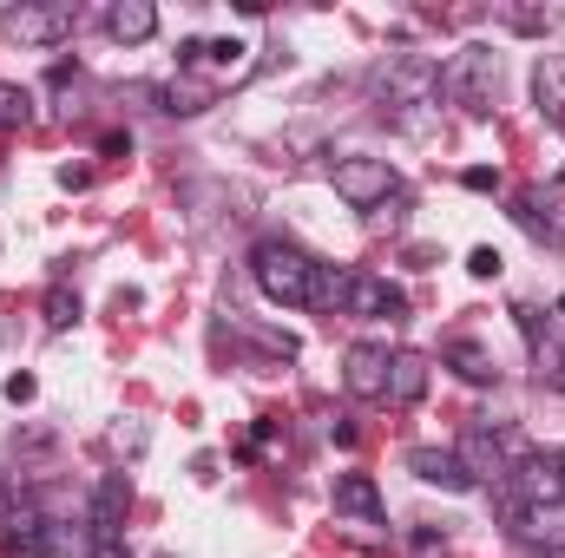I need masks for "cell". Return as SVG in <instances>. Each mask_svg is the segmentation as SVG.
<instances>
[{"label":"cell","mask_w":565,"mask_h":558,"mask_svg":"<svg viewBox=\"0 0 565 558\" xmlns=\"http://www.w3.org/2000/svg\"><path fill=\"white\" fill-rule=\"evenodd\" d=\"M408 302H402V289L388 277H375V270H349V289H342V315H362V322H395Z\"/></svg>","instance_id":"cell-9"},{"label":"cell","mask_w":565,"mask_h":558,"mask_svg":"<svg viewBox=\"0 0 565 558\" xmlns=\"http://www.w3.org/2000/svg\"><path fill=\"white\" fill-rule=\"evenodd\" d=\"M408 466H415V480L440 486V493H467V486H473V480H467V466H460L447 447H415V453H408Z\"/></svg>","instance_id":"cell-16"},{"label":"cell","mask_w":565,"mask_h":558,"mask_svg":"<svg viewBox=\"0 0 565 558\" xmlns=\"http://www.w3.org/2000/svg\"><path fill=\"white\" fill-rule=\"evenodd\" d=\"M526 453H533V447H520L513 433H500V427H487V420H480V427H467V433H460V447H454V460L467 466V480H473V486H507V480H513V466H520Z\"/></svg>","instance_id":"cell-3"},{"label":"cell","mask_w":565,"mask_h":558,"mask_svg":"<svg viewBox=\"0 0 565 558\" xmlns=\"http://www.w3.org/2000/svg\"><path fill=\"white\" fill-rule=\"evenodd\" d=\"M126 513H132V480H126V473H106V480H99V493H93V513H86L93 539H119Z\"/></svg>","instance_id":"cell-11"},{"label":"cell","mask_w":565,"mask_h":558,"mask_svg":"<svg viewBox=\"0 0 565 558\" xmlns=\"http://www.w3.org/2000/svg\"><path fill=\"white\" fill-rule=\"evenodd\" d=\"M7 513H13V486L0 480V526H7Z\"/></svg>","instance_id":"cell-32"},{"label":"cell","mask_w":565,"mask_h":558,"mask_svg":"<svg viewBox=\"0 0 565 558\" xmlns=\"http://www.w3.org/2000/svg\"><path fill=\"white\" fill-rule=\"evenodd\" d=\"M106 33H113L119 46H145V40L158 33V7H151V0H113V7H106Z\"/></svg>","instance_id":"cell-15"},{"label":"cell","mask_w":565,"mask_h":558,"mask_svg":"<svg viewBox=\"0 0 565 558\" xmlns=\"http://www.w3.org/2000/svg\"><path fill=\"white\" fill-rule=\"evenodd\" d=\"M329 178H335V197L342 204H355V211H382L388 197H402V178L388 171V158H335L329 164Z\"/></svg>","instance_id":"cell-5"},{"label":"cell","mask_w":565,"mask_h":558,"mask_svg":"<svg viewBox=\"0 0 565 558\" xmlns=\"http://www.w3.org/2000/svg\"><path fill=\"white\" fill-rule=\"evenodd\" d=\"M342 388L355 401H382V388H388V348L382 342H355L342 355Z\"/></svg>","instance_id":"cell-10"},{"label":"cell","mask_w":565,"mask_h":558,"mask_svg":"<svg viewBox=\"0 0 565 558\" xmlns=\"http://www.w3.org/2000/svg\"><path fill=\"white\" fill-rule=\"evenodd\" d=\"M93 558H132V552H126V539H99V546H93Z\"/></svg>","instance_id":"cell-31"},{"label":"cell","mask_w":565,"mask_h":558,"mask_svg":"<svg viewBox=\"0 0 565 558\" xmlns=\"http://www.w3.org/2000/svg\"><path fill=\"white\" fill-rule=\"evenodd\" d=\"M460 184H467V191H500V171H493V164H467Z\"/></svg>","instance_id":"cell-26"},{"label":"cell","mask_w":565,"mask_h":558,"mask_svg":"<svg viewBox=\"0 0 565 558\" xmlns=\"http://www.w3.org/2000/svg\"><path fill=\"white\" fill-rule=\"evenodd\" d=\"M250 277L257 289L282 302V309H309V289H316V257H302L296 244H282V237H264L257 250H250Z\"/></svg>","instance_id":"cell-1"},{"label":"cell","mask_w":565,"mask_h":558,"mask_svg":"<svg viewBox=\"0 0 565 558\" xmlns=\"http://www.w3.org/2000/svg\"><path fill=\"white\" fill-rule=\"evenodd\" d=\"M335 513H349V519H362V526H382V519H388V506H382V493H375L369 473H342V480H335Z\"/></svg>","instance_id":"cell-14"},{"label":"cell","mask_w":565,"mask_h":558,"mask_svg":"<svg viewBox=\"0 0 565 558\" xmlns=\"http://www.w3.org/2000/svg\"><path fill=\"white\" fill-rule=\"evenodd\" d=\"M60 184H66V191H86V184H93V171H79V164H66V171H60Z\"/></svg>","instance_id":"cell-30"},{"label":"cell","mask_w":565,"mask_h":558,"mask_svg":"<svg viewBox=\"0 0 565 558\" xmlns=\"http://www.w3.org/2000/svg\"><path fill=\"white\" fill-rule=\"evenodd\" d=\"M513 315H520V335L540 348V342H546V329H540V309H513Z\"/></svg>","instance_id":"cell-28"},{"label":"cell","mask_w":565,"mask_h":558,"mask_svg":"<svg viewBox=\"0 0 565 558\" xmlns=\"http://www.w3.org/2000/svg\"><path fill=\"white\" fill-rule=\"evenodd\" d=\"M46 526H53V519H46L40 506H13V513H7V546H13V552H40Z\"/></svg>","instance_id":"cell-18"},{"label":"cell","mask_w":565,"mask_h":558,"mask_svg":"<svg viewBox=\"0 0 565 558\" xmlns=\"http://www.w3.org/2000/svg\"><path fill=\"white\" fill-rule=\"evenodd\" d=\"M342 289H349V270H335V264H316L309 309H322V315H342Z\"/></svg>","instance_id":"cell-20"},{"label":"cell","mask_w":565,"mask_h":558,"mask_svg":"<svg viewBox=\"0 0 565 558\" xmlns=\"http://www.w3.org/2000/svg\"><path fill=\"white\" fill-rule=\"evenodd\" d=\"M546 382H553V388L565 395V362H559V368H546Z\"/></svg>","instance_id":"cell-33"},{"label":"cell","mask_w":565,"mask_h":558,"mask_svg":"<svg viewBox=\"0 0 565 558\" xmlns=\"http://www.w3.org/2000/svg\"><path fill=\"white\" fill-rule=\"evenodd\" d=\"M533 99H540V112L565 119V60H540L533 66Z\"/></svg>","instance_id":"cell-19"},{"label":"cell","mask_w":565,"mask_h":558,"mask_svg":"<svg viewBox=\"0 0 565 558\" xmlns=\"http://www.w3.org/2000/svg\"><path fill=\"white\" fill-rule=\"evenodd\" d=\"M93 526H73V519H53L46 526V539H40V552L46 558H93Z\"/></svg>","instance_id":"cell-17"},{"label":"cell","mask_w":565,"mask_h":558,"mask_svg":"<svg viewBox=\"0 0 565 558\" xmlns=\"http://www.w3.org/2000/svg\"><path fill=\"white\" fill-rule=\"evenodd\" d=\"M329 433H335V447H355V440H362V427H355V420H329Z\"/></svg>","instance_id":"cell-29"},{"label":"cell","mask_w":565,"mask_h":558,"mask_svg":"<svg viewBox=\"0 0 565 558\" xmlns=\"http://www.w3.org/2000/svg\"><path fill=\"white\" fill-rule=\"evenodd\" d=\"M440 93L467 112H493V93H500V53L493 46H460L447 66H440Z\"/></svg>","instance_id":"cell-4"},{"label":"cell","mask_w":565,"mask_h":558,"mask_svg":"<svg viewBox=\"0 0 565 558\" xmlns=\"http://www.w3.org/2000/svg\"><path fill=\"white\" fill-rule=\"evenodd\" d=\"M164 99H171L164 112H204V106H211V86H191V79H184V86H164Z\"/></svg>","instance_id":"cell-24"},{"label":"cell","mask_w":565,"mask_h":558,"mask_svg":"<svg viewBox=\"0 0 565 558\" xmlns=\"http://www.w3.org/2000/svg\"><path fill=\"white\" fill-rule=\"evenodd\" d=\"M375 99H382V112H395V119L408 126L415 106H434V99H440V66H434L427 53H395V60L375 73Z\"/></svg>","instance_id":"cell-2"},{"label":"cell","mask_w":565,"mask_h":558,"mask_svg":"<svg viewBox=\"0 0 565 558\" xmlns=\"http://www.w3.org/2000/svg\"><path fill=\"white\" fill-rule=\"evenodd\" d=\"M559 473H565V447H559Z\"/></svg>","instance_id":"cell-35"},{"label":"cell","mask_w":565,"mask_h":558,"mask_svg":"<svg viewBox=\"0 0 565 558\" xmlns=\"http://www.w3.org/2000/svg\"><path fill=\"white\" fill-rule=\"evenodd\" d=\"M33 395H40V382H33V375H7V401H13V408H20V401H33Z\"/></svg>","instance_id":"cell-27"},{"label":"cell","mask_w":565,"mask_h":558,"mask_svg":"<svg viewBox=\"0 0 565 558\" xmlns=\"http://www.w3.org/2000/svg\"><path fill=\"white\" fill-rule=\"evenodd\" d=\"M507 526L533 552H565V500H540V506H513L507 500Z\"/></svg>","instance_id":"cell-7"},{"label":"cell","mask_w":565,"mask_h":558,"mask_svg":"<svg viewBox=\"0 0 565 558\" xmlns=\"http://www.w3.org/2000/svg\"><path fill=\"white\" fill-rule=\"evenodd\" d=\"M427 355H415V348H402V355H388V388H382V401L388 408H415L427 395Z\"/></svg>","instance_id":"cell-12"},{"label":"cell","mask_w":565,"mask_h":558,"mask_svg":"<svg viewBox=\"0 0 565 558\" xmlns=\"http://www.w3.org/2000/svg\"><path fill=\"white\" fill-rule=\"evenodd\" d=\"M467 270H473V277H480V282H493V277H500V270H507V257H500L493 244H480V250H467Z\"/></svg>","instance_id":"cell-25"},{"label":"cell","mask_w":565,"mask_h":558,"mask_svg":"<svg viewBox=\"0 0 565 558\" xmlns=\"http://www.w3.org/2000/svg\"><path fill=\"white\" fill-rule=\"evenodd\" d=\"M553 315H559V322H565V296H559V302H553Z\"/></svg>","instance_id":"cell-34"},{"label":"cell","mask_w":565,"mask_h":558,"mask_svg":"<svg viewBox=\"0 0 565 558\" xmlns=\"http://www.w3.org/2000/svg\"><path fill=\"white\" fill-rule=\"evenodd\" d=\"M0 26H7L20 46H60V40H73L79 7H66V0H60V7H26V0H20V7L0 13Z\"/></svg>","instance_id":"cell-6"},{"label":"cell","mask_w":565,"mask_h":558,"mask_svg":"<svg viewBox=\"0 0 565 558\" xmlns=\"http://www.w3.org/2000/svg\"><path fill=\"white\" fill-rule=\"evenodd\" d=\"M26 119H33V93L13 86V79H0V132H20Z\"/></svg>","instance_id":"cell-22"},{"label":"cell","mask_w":565,"mask_h":558,"mask_svg":"<svg viewBox=\"0 0 565 558\" xmlns=\"http://www.w3.org/2000/svg\"><path fill=\"white\" fill-rule=\"evenodd\" d=\"M40 315H46V329H53V335H60V329H73V322H79V289L53 282V289H46V302H40Z\"/></svg>","instance_id":"cell-21"},{"label":"cell","mask_w":565,"mask_h":558,"mask_svg":"<svg viewBox=\"0 0 565 558\" xmlns=\"http://www.w3.org/2000/svg\"><path fill=\"white\" fill-rule=\"evenodd\" d=\"M513 224L533 237V244H546V250H565V197L559 191H520L513 197Z\"/></svg>","instance_id":"cell-8"},{"label":"cell","mask_w":565,"mask_h":558,"mask_svg":"<svg viewBox=\"0 0 565 558\" xmlns=\"http://www.w3.org/2000/svg\"><path fill=\"white\" fill-rule=\"evenodd\" d=\"M500 26H513V33H553L559 13L553 7H500Z\"/></svg>","instance_id":"cell-23"},{"label":"cell","mask_w":565,"mask_h":558,"mask_svg":"<svg viewBox=\"0 0 565 558\" xmlns=\"http://www.w3.org/2000/svg\"><path fill=\"white\" fill-rule=\"evenodd\" d=\"M440 362H447L460 382H473V388L500 382V362H493V348H487V342H473V335H454V342L440 348Z\"/></svg>","instance_id":"cell-13"}]
</instances>
